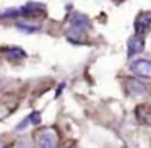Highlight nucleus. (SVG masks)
Instances as JSON below:
<instances>
[{
    "mask_svg": "<svg viewBox=\"0 0 151 148\" xmlns=\"http://www.w3.org/2000/svg\"><path fill=\"white\" fill-rule=\"evenodd\" d=\"M130 72L138 78H151V60L135 59L130 62Z\"/></svg>",
    "mask_w": 151,
    "mask_h": 148,
    "instance_id": "f03ea898",
    "label": "nucleus"
},
{
    "mask_svg": "<svg viewBox=\"0 0 151 148\" xmlns=\"http://www.w3.org/2000/svg\"><path fill=\"white\" fill-rule=\"evenodd\" d=\"M31 122H29V117H26V119H23V121L20 122V125H18L17 127V132H21V130H24V129L28 127V125H29Z\"/></svg>",
    "mask_w": 151,
    "mask_h": 148,
    "instance_id": "9d476101",
    "label": "nucleus"
},
{
    "mask_svg": "<svg viewBox=\"0 0 151 148\" xmlns=\"http://www.w3.org/2000/svg\"><path fill=\"white\" fill-rule=\"evenodd\" d=\"M0 148H5V143H4L2 140H0Z\"/></svg>",
    "mask_w": 151,
    "mask_h": 148,
    "instance_id": "f8f14e48",
    "label": "nucleus"
},
{
    "mask_svg": "<svg viewBox=\"0 0 151 148\" xmlns=\"http://www.w3.org/2000/svg\"><path fill=\"white\" fill-rule=\"evenodd\" d=\"M39 148H55L57 147V135L52 129H46L37 137Z\"/></svg>",
    "mask_w": 151,
    "mask_h": 148,
    "instance_id": "20e7f679",
    "label": "nucleus"
},
{
    "mask_svg": "<svg viewBox=\"0 0 151 148\" xmlns=\"http://www.w3.org/2000/svg\"><path fill=\"white\" fill-rule=\"evenodd\" d=\"M15 26H17L20 31H23V33H29V34L41 31V25L29 23V21H18V23H15Z\"/></svg>",
    "mask_w": 151,
    "mask_h": 148,
    "instance_id": "423d86ee",
    "label": "nucleus"
},
{
    "mask_svg": "<svg viewBox=\"0 0 151 148\" xmlns=\"http://www.w3.org/2000/svg\"><path fill=\"white\" fill-rule=\"evenodd\" d=\"M151 30V12H141L135 18V34L143 36Z\"/></svg>",
    "mask_w": 151,
    "mask_h": 148,
    "instance_id": "7ed1b4c3",
    "label": "nucleus"
},
{
    "mask_svg": "<svg viewBox=\"0 0 151 148\" xmlns=\"http://www.w3.org/2000/svg\"><path fill=\"white\" fill-rule=\"evenodd\" d=\"M91 28V21L86 15L83 13H73L72 18H70V26L68 31H67V38L70 41H81L85 38L86 31Z\"/></svg>",
    "mask_w": 151,
    "mask_h": 148,
    "instance_id": "f257e3e1",
    "label": "nucleus"
},
{
    "mask_svg": "<svg viewBox=\"0 0 151 148\" xmlns=\"http://www.w3.org/2000/svg\"><path fill=\"white\" fill-rule=\"evenodd\" d=\"M28 117H29V122H31L33 125H37V124L41 122V112H39V111H34L33 114L28 116Z\"/></svg>",
    "mask_w": 151,
    "mask_h": 148,
    "instance_id": "1a4fd4ad",
    "label": "nucleus"
},
{
    "mask_svg": "<svg viewBox=\"0 0 151 148\" xmlns=\"http://www.w3.org/2000/svg\"><path fill=\"white\" fill-rule=\"evenodd\" d=\"M127 88H128V91H132L133 95H145V93H146V86H145L141 82L135 80V78L128 80Z\"/></svg>",
    "mask_w": 151,
    "mask_h": 148,
    "instance_id": "0eeeda50",
    "label": "nucleus"
},
{
    "mask_svg": "<svg viewBox=\"0 0 151 148\" xmlns=\"http://www.w3.org/2000/svg\"><path fill=\"white\" fill-rule=\"evenodd\" d=\"M15 148H34V145L31 143L29 140H23V142H20Z\"/></svg>",
    "mask_w": 151,
    "mask_h": 148,
    "instance_id": "9b49d317",
    "label": "nucleus"
},
{
    "mask_svg": "<svg viewBox=\"0 0 151 148\" xmlns=\"http://www.w3.org/2000/svg\"><path fill=\"white\" fill-rule=\"evenodd\" d=\"M65 148H67V147H65Z\"/></svg>",
    "mask_w": 151,
    "mask_h": 148,
    "instance_id": "ddd939ff",
    "label": "nucleus"
},
{
    "mask_svg": "<svg viewBox=\"0 0 151 148\" xmlns=\"http://www.w3.org/2000/svg\"><path fill=\"white\" fill-rule=\"evenodd\" d=\"M5 56L7 57H12L15 60H21V59H26V52L20 47H5L4 49Z\"/></svg>",
    "mask_w": 151,
    "mask_h": 148,
    "instance_id": "6e6552de",
    "label": "nucleus"
},
{
    "mask_svg": "<svg viewBox=\"0 0 151 148\" xmlns=\"http://www.w3.org/2000/svg\"><path fill=\"white\" fill-rule=\"evenodd\" d=\"M143 49H145V39H143V36L135 34V36H132L130 39H128V43H127L128 57H133V56H137V54L143 52Z\"/></svg>",
    "mask_w": 151,
    "mask_h": 148,
    "instance_id": "39448f33",
    "label": "nucleus"
}]
</instances>
